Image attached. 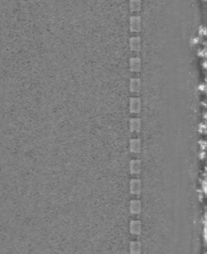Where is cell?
Listing matches in <instances>:
<instances>
[{
  "label": "cell",
  "instance_id": "1",
  "mask_svg": "<svg viewBox=\"0 0 207 254\" xmlns=\"http://www.w3.org/2000/svg\"><path fill=\"white\" fill-rule=\"evenodd\" d=\"M141 190V185L140 181L138 180H133L131 182V191L133 194H139Z\"/></svg>",
  "mask_w": 207,
  "mask_h": 254
},
{
  "label": "cell",
  "instance_id": "2",
  "mask_svg": "<svg viewBox=\"0 0 207 254\" xmlns=\"http://www.w3.org/2000/svg\"><path fill=\"white\" fill-rule=\"evenodd\" d=\"M131 110L132 112H138L140 110V102L137 98H133L131 101Z\"/></svg>",
  "mask_w": 207,
  "mask_h": 254
},
{
  "label": "cell",
  "instance_id": "3",
  "mask_svg": "<svg viewBox=\"0 0 207 254\" xmlns=\"http://www.w3.org/2000/svg\"><path fill=\"white\" fill-rule=\"evenodd\" d=\"M131 151L134 153H138L140 151V141L139 140H132L131 141Z\"/></svg>",
  "mask_w": 207,
  "mask_h": 254
},
{
  "label": "cell",
  "instance_id": "4",
  "mask_svg": "<svg viewBox=\"0 0 207 254\" xmlns=\"http://www.w3.org/2000/svg\"><path fill=\"white\" fill-rule=\"evenodd\" d=\"M131 170H132V173H140V170H141V166H140V162L139 161H133L131 164Z\"/></svg>",
  "mask_w": 207,
  "mask_h": 254
},
{
  "label": "cell",
  "instance_id": "5",
  "mask_svg": "<svg viewBox=\"0 0 207 254\" xmlns=\"http://www.w3.org/2000/svg\"><path fill=\"white\" fill-rule=\"evenodd\" d=\"M140 229H141V226L139 221H133L131 223V230L133 233H140Z\"/></svg>",
  "mask_w": 207,
  "mask_h": 254
},
{
  "label": "cell",
  "instance_id": "6",
  "mask_svg": "<svg viewBox=\"0 0 207 254\" xmlns=\"http://www.w3.org/2000/svg\"><path fill=\"white\" fill-rule=\"evenodd\" d=\"M131 209H132V213H140V203H139L138 201L132 202Z\"/></svg>",
  "mask_w": 207,
  "mask_h": 254
},
{
  "label": "cell",
  "instance_id": "7",
  "mask_svg": "<svg viewBox=\"0 0 207 254\" xmlns=\"http://www.w3.org/2000/svg\"><path fill=\"white\" fill-rule=\"evenodd\" d=\"M131 253L132 254L140 253V244H139L138 242H133L131 244Z\"/></svg>",
  "mask_w": 207,
  "mask_h": 254
},
{
  "label": "cell",
  "instance_id": "8",
  "mask_svg": "<svg viewBox=\"0 0 207 254\" xmlns=\"http://www.w3.org/2000/svg\"><path fill=\"white\" fill-rule=\"evenodd\" d=\"M131 129L135 130V131H138L139 129H140V121H139L138 119H132Z\"/></svg>",
  "mask_w": 207,
  "mask_h": 254
},
{
  "label": "cell",
  "instance_id": "9",
  "mask_svg": "<svg viewBox=\"0 0 207 254\" xmlns=\"http://www.w3.org/2000/svg\"><path fill=\"white\" fill-rule=\"evenodd\" d=\"M139 85H138V81H133V84H132V91H138L139 89Z\"/></svg>",
  "mask_w": 207,
  "mask_h": 254
}]
</instances>
